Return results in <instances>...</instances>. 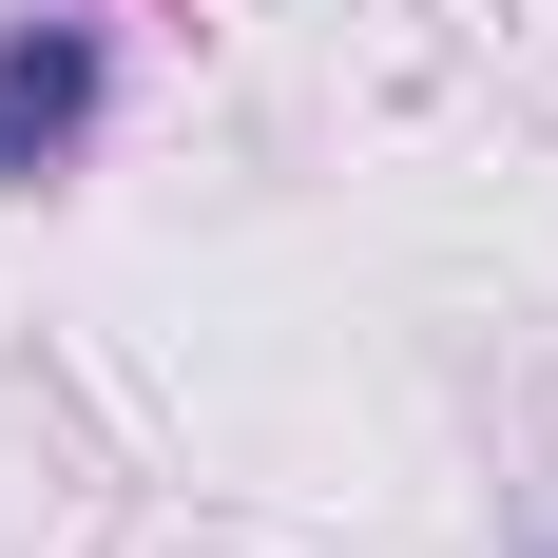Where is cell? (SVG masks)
<instances>
[{
    "instance_id": "1",
    "label": "cell",
    "mask_w": 558,
    "mask_h": 558,
    "mask_svg": "<svg viewBox=\"0 0 558 558\" xmlns=\"http://www.w3.org/2000/svg\"><path fill=\"white\" fill-rule=\"evenodd\" d=\"M97 97H116V39L77 20V0H20V20H0V193H39V173H77Z\"/></svg>"
}]
</instances>
